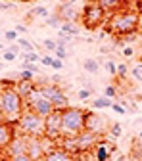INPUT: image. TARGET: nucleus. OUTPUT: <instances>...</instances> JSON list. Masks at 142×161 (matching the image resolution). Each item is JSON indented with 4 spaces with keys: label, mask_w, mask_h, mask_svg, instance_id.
I'll list each match as a JSON object with an SVG mask.
<instances>
[{
    "label": "nucleus",
    "mask_w": 142,
    "mask_h": 161,
    "mask_svg": "<svg viewBox=\"0 0 142 161\" xmlns=\"http://www.w3.org/2000/svg\"><path fill=\"white\" fill-rule=\"evenodd\" d=\"M46 25L52 27V29H58V31H60V27H62V19L58 17V14H50V15L46 17Z\"/></svg>",
    "instance_id": "nucleus-25"
},
{
    "label": "nucleus",
    "mask_w": 142,
    "mask_h": 161,
    "mask_svg": "<svg viewBox=\"0 0 142 161\" xmlns=\"http://www.w3.org/2000/svg\"><path fill=\"white\" fill-rule=\"evenodd\" d=\"M108 130H110V134H111V138H119L121 134H123V127H121L119 123H111Z\"/></svg>",
    "instance_id": "nucleus-28"
},
{
    "label": "nucleus",
    "mask_w": 142,
    "mask_h": 161,
    "mask_svg": "<svg viewBox=\"0 0 142 161\" xmlns=\"http://www.w3.org/2000/svg\"><path fill=\"white\" fill-rule=\"evenodd\" d=\"M106 29L110 35H119V36H129L138 33V12L136 10H119L111 14L106 21Z\"/></svg>",
    "instance_id": "nucleus-1"
},
{
    "label": "nucleus",
    "mask_w": 142,
    "mask_h": 161,
    "mask_svg": "<svg viewBox=\"0 0 142 161\" xmlns=\"http://www.w3.org/2000/svg\"><path fill=\"white\" fill-rule=\"evenodd\" d=\"M136 12L142 14V0H136Z\"/></svg>",
    "instance_id": "nucleus-47"
},
{
    "label": "nucleus",
    "mask_w": 142,
    "mask_h": 161,
    "mask_svg": "<svg viewBox=\"0 0 142 161\" xmlns=\"http://www.w3.org/2000/svg\"><path fill=\"white\" fill-rule=\"evenodd\" d=\"M19 80H33V73L21 69V73H19Z\"/></svg>",
    "instance_id": "nucleus-43"
},
{
    "label": "nucleus",
    "mask_w": 142,
    "mask_h": 161,
    "mask_svg": "<svg viewBox=\"0 0 142 161\" xmlns=\"http://www.w3.org/2000/svg\"><path fill=\"white\" fill-rule=\"evenodd\" d=\"M85 119H87V109L69 106L67 109L62 111V138H73L85 130Z\"/></svg>",
    "instance_id": "nucleus-3"
},
{
    "label": "nucleus",
    "mask_w": 142,
    "mask_h": 161,
    "mask_svg": "<svg viewBox=\"0 0 142 161\" xmlns=\"http://www.w3.org/2000/svg\"><path fill=\"white\" fill-rule=\"evenodd\" d=\"M111 109H113L115 113H119V115H125V113H127V108H125L123 104H119V102H113V104H111Z\"/></svg>",
    "instance_id": "nucleus-35"
},
{
    "label": "nucleus",
    "mask_w": 142,
    "mask_h": 161,
    "mask_svg": "<svg viewBox=\"0 0 142 161\" xmlns=\"http://www.w3.org/2000/svg\"><path fill=\"white\" fill-rule=\"evenodd\" d=\"M67 4H75V2H79V0H65Z\"/></svg>",
    "instance_id": "nucleus-49"
},
{
    "label": "nucleus",
    "mask_w": 142,
    "mask_h": 161,
    "mask_svg": "<svg viewBox=\"0 0 142 161\" xmlns=\"http://www.w3.org/2000/svg\"><path fill=\"white\" fill-rule=\"evenodd\" d=\"M2 58H4V62H15V59H17V54H14L12 50H4V54H2Z\"/></svg>",
    "instance_id": "nucleus-38"
},
{
    "label": "nucleus",
    "mask_w": 142,
    "mask_h": 161,
    "mask_svg": "<svg viewBox=\"0 0 142 161\" xmlns=\"http://www.w3.org/2000/svg\"><path fill=\"white\" fill-rule=\"evenodd\" d=\"M77 96H79V100H83V102H87V100L92 96V90H88V88H81V90L77 92Z\"/></svg>",
    "instance_id": "nucleus-34"
},
{
    "label": "nucleus",
    "mask_w": 142,
    "mask_h": 161,
    "mask_svg": "<svg viewBox=\"0 0 142 161\" xmlns=\"http://www.w3.org/2000/svg\"><path fill=\"white\" fill-rule=\"evenodd\" d=\"M0 159H2V152H0Z\"/></svg>",
    "instance_id": "nucleus-54"
},
{
    "label": "nucleus",
    "mask_w": 142,
    "mask_h": 161,
    "mask_svg": "<svg viewBox=\"0 0 142 161\" xmlns=\"http://www.w3.org/2000/svg\"><path fill=\"white\" fill-rule=\"evenodd\" d=\"M104 96H106V98H111V100L117 98V88H115L113 85H108L106 90H104Z\"/></svg>",
    "instance_id": "nucleus-33"
},
{
    "label": "nucleus",
    "mask_w": 142,
    "mask_h": 161,
    "mask_svg": "<svg viewBox=\"0 0 142 161\" xmlns=\"http://www.w3.org/2000/svg\"><path fill=\"white\" fill-rule=\"evenodd\" d=\"M108 17L110 15L96 4V0H88L83 8V12H81V23L87 29H96L100 25H106Z\"/></svg>",
    "instance_id": "nucleus-5"
},
{
    "label": "nucleus",
    "mask_w": 142,
    "mask_h": 161,
    "mask_svg": "<svg viewBox=\"0 0 142 161\" xmlns=\"http://www.w3.org/2000/svg\"><path fill=\"white\" fill-rule=\"evenodd\" d=\"M96 4L102 8L108 15H111V14H115V12H119V10H123V8H127V0H96Z\"/></svg>",
    "instance_id": "nucleus-12"
},
{
    "label": "nucleus",
    "mask_w": 142,
    "mask_h": 161,
    "mask_svg": "<svg viewBox=\"0 0 142 161\" xmlns=\"http://www.w3.org/2000/svg\"><path fill=\"white\" fill-rule=\"evenodd\" d=\"M2 35H4V33H2V31H0V38H2Z\"/></svg>",
    "instance_id": "nucleus-52"
},
{
    "label": "nucleus",
    "mask_w": 142,
    "mask_h": 161,
    "mask_svg": "<svg viewBox=\"0 0 142 161\" xmlns=\"http://www.w3.org/2000/svg\"><path fill=\"white\" fill-rule=\"evenodd\" d=\"M60 33H65V35L77 36V35L81 33V29L75 25V21H65V23H62V27H60Z\"/></svg>",
    "instance_id": "nucleus-20"
},
{
    "label": "nucleus",
    "mask_w": 142,
    "mask_h": 161,
    "mask_svg": "<svg viewBox=\"0 0 142 161\" xmlns=\"http://www.w3.org/2000/svg\"><path fill=\"white\" fill-rule=\"evenodd\" d=\"M127 75H129V67H127L125 64H117V75H115V77L123 80V79H125Z\"/></svg>",
    "instance_id": "nucleus-29"
},
{
    "label": "nucleus",
    "mask_w": 142,
    "mask_h": 161,
    "mask_svg": "<svg viewBox=\"0 0 142 161\" xmlns=\"http://www.w3.org/2000/svg\"><path fill=\"white\" fill-rule=\"evenodd\" d=\"M17 58L21 62H27V64H38L40 62V54H37V50L35 52H21Z\"/></svg>",
    "instance_id": "nucleus-21"
},
{
    "label": "nucleus",
    "mask_w": 142,
    "mask_h": 161,
    "mask_svg": "<svg viewBox=\"0 0 142 161\" xmlns=\"http://www.w3.org/2000/svg\"><path fill=\"white\" fill-rule=\"evenodd\" d=\"M50 69H56V71L64 69V62H62V59H58V58H54V62H52V67H50Z\"/></svg>",
    "instance_id": "nucleus-41"
},
{
    "label": "nucleus",
    "mask_w": 142,
    "mask_h": 161,
    "mask_svg": "<svg viewBox=\"0 0 142 161\" xmlns=\"http://www.w3.org/2000/svg\"><path fill=\"white\" fill-rule=\"evenodd\" d=\"M52 62H54V58H52V56H48V54H44L43 58H40V64L46 65V67H52Z\"/></svg>",
    "instance_id": "nucleus-39"
},
{
    "label": "nucleus",
    "mask_w": 142,
    "mask_h": 161,
    "mask_svg": "<svg viewBox=\"0 0 142 161\" xmlns=\"http://www.w3.org/2000/svg\"><path fill=\"white\" fill-rule=\"evenodd\" d=\"M27 142H29V136H25V134H21V132L15 130L14 138L10 140V144H8L6 150H4L6 157H14V155H23V153H27Z\"/></svg>",
    "instance_id": "nucleus-8"
},
{
    "label": "nucleus",
    "mask_w": 142,
    "mask_h": 161,
    "mask_svg": "<svg viewBox=\"0 0 142 161\" xmlns=\"http://www.w3.org/2000/svg\"><path fill=\"white\" fill-rule=\"evenodd\" d=\"M54 54H56L58 59H62V62H64V59L67 58V48L65 46H56V52Z\"/></svg>",
    "instance_id": "nucleus-32"
},
{
    "label": "nucleus",
    "mask_w": 142,
    "mask_h": 161,
    "mask_svg": "<svg viewBox=\"0 0 142 161\" xmlns=\"http://www.w3.org/2000/svg\"><path fill=\"white\" fill-rule=\"evenodd\" d=\"M15 130L29 138H40V136H44V119L33 113L31 109H25L23 115L15 123Z\"/></svg>",
    "instance_id": "nucleus-4"
},
{
    "label": "nucleus",
    "mask_w": 142,
    "mask_h": 161,
    "mask_svg": "<svg viewBox=\"0 0 142 161\" xmlns=\"http://www.w3.org/2000/svg\"><path fill=\"white\" fill-rule=\"evenodd\" d=\"M113 152H115V146L111 142H104V140L100 138L98 144L94 146V161H110Z\"/></svg>",
    "instance_id": "nucleus-10"
},
{
    "label": "nucleus",
    "mask_w": 142,
    "mask_h": 161,
    "mask_svg": "<svg viewBox=\"0 0 142 161\" xmlns=\"http://www.w3.org/2000/svg\"><path fill=\"white\" fill-rule=\"evenodd\" d=\"M133 54H134L133 46H125V48H123V56H125V58H133Z\"/></svg>",
    "instance_id": "nucleus-45"
},
{
    "label": "nucleus",
    "mask_w": 142,
    "mask_h": 161,
    "mask_svg": "<svg viewBox=\"0 0 142 161\" xmlns=\"http://www.w3.org/2000/svg\"><path fill=\"white\" fill-rule=\"evenodd\" d=\"M71 40H73L71 35H65V33H60V31H58V38H56V44H58V46H67Z\"/></svg>",
    "instance_id": "nucleus-26"
},
{
    "label": "nucleus",
    "mask_w": 142,
    "mask_h": 161,
    "mask_svg": "<svg viewBox=\"0 0 142 161\" xmlns=\"http://www.w3.org/2000/svg\"><path fill=\"white\" fill-rule=\"evenodd\" d=\"M38 86H40V92H43V96L48 98V100H52L58 92H62V90H64L62 86L56 85V83H50V85H38Z\"/></svg>",
    "instance_id": "nucleus-18"
},
{
    "label": "nucleus",
    "mask_w": 142,
    "mask_h": 161,
    "mask_svg": "<svg viewBox=\"0 0 142 161\" xmlns=\"http://www.w3.org/2000/svg\"><path fill=\"white\" fill-rule=\"evenodd\" d=\"M37 161H44V157H43V159H37Z\"/></svg>",
    "instance_id": "nucleus-53"
},
{
    "label": "nucleus",
    "mask_w": 142,
    "mask_h": 161,
    "mask_svg": "<svg viewBox=\"0 0 142 161\" xmlns=\"http://www.w3.org/2000/svg\"><path fill=\"white\" fill-rule=\"evenodd\" d=\"M50 102H52V106H54V109H58V111H64V109H67L71 104H69V98H67V94L62 90V92H58L52 100H50Z\"/></svg>",
    "instance_id": "nucleus-17"
},
{
    "label": "nucleus",
    "mask_w": 142,
    "mask_h": 161,
    "mask_svg": "<svg viewBox=\"0 0 142 161\" xmlns=\"http://www.w3.org/2000/svg\"><path fill=\"white\" fill-rule=\"evenodd\" d=\"M14 134H15V125H10L6 121H0V152L6 150V146L10 144Z\"/></svg>",
    "instance_id": "nucleus-11"
},
{
    "label": "nucleus",
    "mask_w": 142,
    "mask_h": 161,
    "mask_svg": "<svg viewBox=\"0 0 142 161\" xmlns=\"http://www.w3.org/2000/svg\"><path fill=\"white\" fill-rule=\"evenodd\" d=\"M110 121L102 115V113H96V111H87V119H85V130L87 132H92L96 136L102 138L108 129H110Z\"/></svg>",
    "instance_id": "nucleus-6"
},
{
    "label": "nucleus",
    "mask_w": 142,
    "mask_h": 161,
    "mask_svg": "<svg viewBox=\"0 0 142 161\" xmlns=\"http://www.w3.org/2000/svg\"><path fill=\"white\" fill-rule=\"evenodd\" d=\"M140 64H142V56H140Z\"/></svg>",
    "instance_id": "nucleus-55"
},
{
    "label": "nucleus",
    "mask_w": 142,
    "mask_h": 161,
    "mask_svg": "<svg viewBox=\"0 0 142 161\" xmlns=\"http://www.w3.org/2000/svg\"><path fill=\"white\" fill-rule=\"evenodd\" d=\"M23 111H25L23 98L15 92L14 86L0 88V117H2V121L15 125L19 117L23 115Z\"/></svg>",
    "instance_id": "nucleus-2"
},
{
    "label": "nucleus",
    "mask_w": 142,
    "mask_h": 161,
    "mask_svg": "<svg viewBox=\"0 0 142 161\" xmlns=\"http://www.w3.org/2000/svg\"><path fill=\"white\" fill-rule=\"evenodd\" d=\"M0 50H6V48H4V44H2V42H0Z\"/></svg>",
    "instance_id": "nucleus-50"
},
{
    "label": "nucleus",
    "mask_w": 142,
    "mask_h": 161,
    "mask_svg": "<svg viewBox=\"0 0 142 161\" xmlns=\"http://www.w3.org/2000/svg\"><path fill=\"white\" fill-rule=\"evenodd\" d=\"M131 73H133V77H134V79L142 80V64H140V65H136V67H133V71H131Z\"/></svg>",
    "instance_id": "nucleus-40"
},
{
    "label": "nucleus",
    "mask_w": 142,
    "mask_h": 161,
    "mask_svg": "<svg viewBox=\"0 0 142 161\" xmlns=\"http://www.w3.org/2000/svg\"><path fill=\"white\" fill-rule=\"evenodd\" d=\"M43 46H44L48 52H56V46H58V44H56L54 38H44V40H43Z\"/></svg>",
    "instance_id": "nucleus-30"
},
{
    "label": "nucleus",
    "mask_w": 142,
    "mask_h": 161,
    "mask_svg": "<svg viewBox=\"0 0 142 161\" xmlns=\"http://www.w3.org/2000/svg\"><path fill=\"white\" fill-rule=\"evenodd\" d=\"M48 15H50V10L46 6H37V8H33L27 14V19H33V17H48Z\"/></svg>",
    "instance_id": "nucleus-22"
},
{
    "label": "nucleus",
    "mask_w": 142,
    "mask_h": 161,
    "mask_svg": "<svg viewBox=\"0 0 142 161\" xmlns=\"http://www.w3.org/2000/svg\"><path fill=\"white\" fill-rule=\"evenodd\" d=\"M27 155L33 161L44 157V150H43V142H40V138H29V142H27Z\"/></svg>",
    "instance_id": "nucleus-14"
},
{
    "label": "nucleus",
    "mask_w": 142,
    "mask_h": 161,
    "mask_svg": "<svg viewBox=\"0 0 142 161\" xmlns=\"http://www.w3.org/2000/svg\"><path fill=\"white\" fill-rule=\"evenodd\" d=\"M62 2H65V0H62Z\"/></svg>",
    "instance_id": "nucleus-56"
},
{
    "label": "nucleus",
    "mask_w": 142,
    "mask_h": 161,
    "mask_svg": "<svg viewBox=\"0 0 142 161\" xmlns=\"http://www.w3.org/2000/svg\"><path fill=\"white\" fill-rule=\"evenodd\" d=\"M111 104H113V100H111V98L100 96V98H94V100H92V104H90V106H92L94 109H110Z\"/></svg>",
    "instance_id": "nucleus-19"
},
{
    "label": "nucleus",
    "mask_w": 142,
    "mask_h": 161,
    "mask_svg": "<svg viewBox=\"0 0 142 161\" xmlns=\"http://www.w3.org/2000/svg\"><path fill=\"white\" fill-rule=\"evenodd\" d=\"M106 69H108V73H110L111 77H115V75H117V64H115V62H111V59H110V62H106Z\"/></svg>",
    "instance_id": "nucleus-36"
},
{
    "label": "nucleus",
    "mask_w": 142,
    "mask_h": 161,
    "mask_svg": "<svg viewBox=\"0 0 142 161\" xmlns=\"http://www.w3.org/2000/svg\"><path fill=\"white\" fill-rule=\"evenodd\" d=\"M44 161H77L73 153L65 152L64 148H54L52 152H48L44 155Z\"/></svg>",
    "instance_id": "nucleus-15"
},
{
    "label": "nucleus",
    "mask_w": 142,
    "mask_h": 161,
    "mask_svg": "<svg viewBox=\"0 0 142 161\" xmlns=\"http://www.w3.org/2000/svg\"><path fill=\"white\" fill-rule=\"evenodd\" d=\"M0 121H2V117H0Z\"/></svg>",
    "instance_id": "nucleus-57"
},
{
    "label": "nucleus",
    "mask_w": 142,
    "mask_h": 161,
    "mask_svg": "<svg viewBox=\"0 0 142 161\" xmlns=\"http://www.w3.org/2000/svg\"><path fill=\"white\" fill-rule=\"evenodd\" d=\"M10 161H33L27 153H23V155H14V157H8Z\"/></svg>",
    "instance_id": "nucleus-42"
},
{
    "label": "nucleus",
    "mask_w": 142,
    "mask_h": 161,
    "mask_svg": "<svg viewBox=\"0 0 142 161\" xmlns=\"http://www.w3.org/2000/svg\"><path fill=\"white\" fill-rule=\"evenodd\" d=\"M58 17L62 19V23H65V21H75V19H79V14H77V10L73 8V4H67V2H62L58 6Z\"/></svg>",
    "instance_id": "nucleus-13"
},
{
    "label": "nucleus",
    "mask_w": 142,
    "mask_h": 161,
    "mask_svg": "<svg viewBox=\"0 0 142 161\" xmlns=\"http://www.w3.org/2000/svg\"><path fill=\"white\" fill-rule=\"evenodd\" d=\"M2 38L6 40L8 44H14V42H17V38H19V35L15 33V29H10V31H6V33L2 35Z\"/></svg>",
    "instance_id": "nucleus-27"
},
{
    "label": "nucleus",
    "mask_w": 142,
    "mask_h": 161,
    "mask_svg": "<svg viewBox=\"0 0 142 161\" xmlns=\"http://www.w3.org/2000/svg\"><path fill=\"white\" fill-rule=\"evenodd\" d=\"M15 33H17V35H25V33H27V25H23V23L15 25Z\"/></svg>",
    "instance_id": "nucleus-44"
},
{
    "label": "nucleus",
    "mask_w": 142,
    "mask_h": 161,
    "mask_svg": "<svg viewBox=\"0 0 142 161\" xmlns=\"http://www.w3.org/2000/svg\"><path fill=\"white\" fill-rule=\"evenodd\" d=\"M15 4L12 2V0H0V12H8V10H12Z\"/></svg>",
    "instance_id": "nucleus-37"
},
{
    "label": "nucleus",
    "mask_w": 142,
    "mask_h": 161,
    "mask_svg": "<svg viewBox=\"0 0 142 161\" xmlns=\"http://www.w3.org/2000/svg\"><path fill=\"white\" fill-rule=\"evenodd\" d=\"M44 136L54 142L62 140V111L54 109L50 115L44 117Z\"/></svg>",
    "instance_id": "nucleus-7"
},
{
    "label": "nucleus",
    "mask_w": 142,
    "mask_h": 161,
    "mask_svg": "<svg viewBox=\"0 0 142 161\" xmlns=\"http://www.w3.org/2000/svg\"><path fill=\"white\" fill-rule=\"evenodd\" d=\"M35 86H38V83H35V80H17V83L14 85V88H15V92L21 96L23 100H25V96L35 88Z\"/></svg>",
    "instance_id": "nucleus-16"
},
{
    "label": "nucleus",
    "mask_w": 142,
    "mask_h": 161,
    "mask_svg": "<svg viewBox=\"0 0 142 161\" xmlns=\"http://www.w3.org/2000/svg\"><path fill=\"white\" fill-rule=\"evenodd\" d=\"M138 31L142 33V14H138Z\"/></svg>",
    "instance_id": "nucleus-48"
},
{
    "label": "nucleus",
    "mask_w": 142,
    "mask_h": 161,
    "mask_svg": "<svg viewBox=\"0 0 142 161\" xmlns=\"http://www.w3.org/2000/svg\"><path fill=\"white\" fill-rule=\"evenodd\" d=\"M15 44H17L19 48H21L23 52H35V46H33V42H31L29 38H25V36H19Z\"/></svg>",
    "instance_id": "nucleus-24"
},
{
    "label": "nucleus",
    "mask_w": 142,
    "mask_h": 161,
    "mask_svg": "<svg viewBox=\"0 0 142 161\" xmlns=\"http://www.w3.org/2000/svg\"><path fill=\"white\" fill-rule=\"evenodd\" d=\"M0 69H4V64H0Z\"/></svg>",
    "instance_id": "nucleus-51"
},
{
    "label": "nucleus",
    "mask_w": 142,
    "mask_h": 161,
    "mask_svg": "<svg viewBox=\"0 0 142 161\" xmlns=\"http://www.w3.org/2000/svg\"><path fill=\"white\" fill-rule=\"evenodd\" d=\"M21 69H23V71H29V73H33V75L40 71L37 64H27V62H23V64H21Z\"/></svg>",
    "instance_id": "nucleus-31"
},
{
    "label": "nucleus",
    "mask_w": 142,
    "mask_h": 161,
    "mask_svg": "<svg viewBox=\"0 0 142 161\" xmlns=\"http://www.w3.org/2000/svg\"><path fill=\"white\" fill-rule=\"evenodd\" d=\"M8 50H12V52H14V54H17V56L21 54V48H19L15 42H14V44H10V46H8Z\"/></svg>",
    "instance_id": "nucleus-46"
},
{
    "label": "nucleus",
    "mask_w": 142,
    "mask_h": 161,
    "mask_svg": "<svg viewBox=\"0 0 142 161\" xmlns=\"http://www.w3.org/2000/svg\"><path fill=\"white\" fill-rule=\"evenodd\" d=\"M43 94V92H40ZM25 109H31L33 113H37V115H40V117H46V115H50L52 111H54V106H52V102L48 98H44V96H40V98H37L35 102L29 106V108H25Z\"/></svg>",
    "instance_id": "nucleus-9"
},
{
    "label": "nucleus",
    "mask_w": 142,
    "mask_h": 161,
    "mask_svg": "<svg viewBox=\"0 0 142 161\" xmlns=\"http://www.w3.org/2000/svg\"><path fill=\"white\" fill-rule=\"evenodd\" d=\"M83 67H85V71H87V73H90V75H96V73H98V69H100V64H98V59H92V58H88V59H85Z\"/></svg>",
    "instance_id": "nucleus-23"
}]
</instances>
